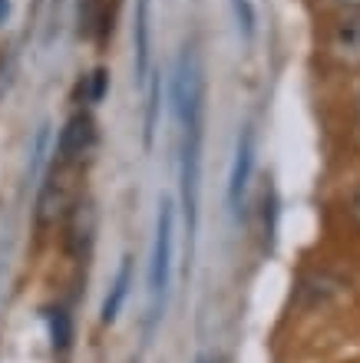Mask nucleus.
Masks as SVG:
<instances>
[{
  "instance_id": "4",
  "label": "nucleus",
  "mask_w": 360,
  "mask_h": 363,
  "mask_svg": "<svg viewBox=\"0 0 360 363\" xmlns=\"http://www.w3.org/2000/svg\"><path fill=\"white\" fill-rule=\"evenodd\" d=\"M251 175H255V129H251V123H245L238 133L235 159H231V172H228V208H231V215H241V208H245Z\"/></svg>"
},
{
  "instance_id": "6",
  "label": "nucleus",
  "mask_w": 360,
  "mask_h": 363,
  "mask_svg": "<svg viewBox=\"0 0 360 363\" xmlns=\"http://www.w3.org/2000/svg\"><path fill=\"white\" fill-rule=\"evenodd\" d=\"M96 145V123L89 113H73L60 129L57 139V162L63 165H80L83 155Z\"/></svg>"
},
{
  "instance_id": "7",
  "label": "nucleus",
  "mask_w": 360,
  "mask_h": 363,
  "mask_svg": "<svg viewBox=\"0 0 360 363\" xmlns=\"http://www.w3.org/2000/svg\"><path fill=\"white\" fill-rule=\"evenodd\" d=\"M93 235H96V205L89 199L76 201L67 221V251L73 258L83 261L93 248Z\"/></svg>"
},
{
  "instance_id": "9",
  "label": "nucleus",
  "mask_w": 360,
  "mask_h": 363,
  "mask_svg": "<svg viewBox=\"0 0 360 363\" xmlns=\"http://www.w3.org/2000/svg\"><path fill=\"white\" fill-rule=\"evenodd\" d=\"M129 277H133V264H129V258H123V264H119V271H116V281H113V291H109V297L103 301V324H113L116 317H119V307H123L126 294H129Z\"/></svg>"
},
{
  "instance_id": "11",
  "label": "nucleus",
  "mask_w": 360,
  "mask_h": 363,
  "mask_svg": "<svg viewBox=\"0 0 360 363\" xmlns=\"http://www.w3.org/2000/svg\"><path fill=\"white\" fill-rule=\"evenodd\" d=\"M47 327H50V344H53V350H67L70 340H73V324H70V314L63 307H50Z\"/></svg>"
},
{
  "instance_id": "8",
  "label": "nucleus",
  "mask_w": 360,
  "mask_h": 363,
  "mask_svg": "<svg viewBox=\"0 0 360 363\" xmlns=\"http://www.w3.org/2000/svg\"><path fill=\"white\" fill-rule=\"evenodd\" d=\"M149 73V0H139V10H136V77L139 83Z\"/></svg>"
},
{
  "instance_id": "13",
  "label": "nucleus",
  "mask_w": 360,
  "mask_h": 363,
  "mask_svg": "<svg viewBox=\"0 0 360 363\" xmlns=\"http://www.w3.org/2000/svg\"><path fill=\"white\" fill-rule=\"evenodd\" d=\"M103 93H106V73L103 69H96L93 77H89V99H103Z\"/></svg>"
},
{
  "instance_id": "12",
  "label": "nucleus",
  "mask_w": 360,
  "mask_h": 363,
  "mask_svg": "<svg viewBox=\"0 0 360 363\" xmlns=\"http://www.w3.org/2000/svg\"><path fill=\"white\" fill-rule=\"evenodd\" d=\"M327 13H360V0H317Z\"/></svg>"
},
{
  "instance_id": "2",
  "label": "nucleus",
  "mask_w": 360,
  "mask_h": 363,
  "mask_svg": "<svg viewBox=\"0 0 360 363\" xmlns=\"http://www.w3.org/2000/svg\"><path fill=\"white\" fill-rule=\"evenodd\" d=\"M172 245H175V208H172V199H162L159 215H156V241H152V261H149V320L152 324L162 317L165 294H169Z\"/></svg>"
},
{
  "instance_id": "14",
  "label": "nucleus",
  "mask_w": 360,
  "mask_h": 363,
  "mask_svg": "<svg viewBox=\"0 0 360 363\" xmlns=\"http://www.w3.org/2000/svg\"><path fill=\"white\" fill-rule=\"evenodd\" d=\"M7 17H10V0H0V27L7 23Z\"/></svg>"
},
{
  "instance_id": "16",
  "label": "nucleus",
  "mask_w": 360,
  "mask_h": 363,
  "mask_svg": "<svg viewBox=\"0 0 360 363\" xmlns=\"http://www.w3.org/2000/svg\"><path fill=\"white\" fill-rule=\"evenodd\" d=\"M199 363H205V360H199Z\"/></svg>"
},
{
  "instance_id": "3",
  "label": "nucleus",
  "mask_w": 360,
  "mask_h": 363,
  "mask_svg": "<svg viewBox=\"0 0 360 363\" xmlns=\"http://www.w3.org/2000/svg\"><path fill=\"white\" fill-rule=\"evenodd\" d=\"M317 53L337 73H360V13H331L317 33Z\"/></svg>"
},
{
  "instance_id": "15",
  "label": "nucleus",
  "mask_w": 360,
  "mask_h": 363,
  "mask_svg": "<svg viewBox=\"0 0 360 363\" xmlns=\"http://www.w3.org/2000/svg\"><path fill=\"white\" fill-rule=\"evenodd\" d=\"M354 113H357V119H360V89H357V96H354Z\"/></svg>"
},
{
  "instance_id": "5",
  "label": "nucleus",
  "mask_w": 360,
  "mask_h": 363,
  "mask_svg": "<svg viewBox=\"0 0 360 363\" xmlns=\"http://www.w3.org/2000/svg\"><path fill=\"white\" fill-rule=\"evenodd\" d=\"M73 169L76 165L53 162L47 182H43V189H40V195H37V225L40 228L53 225V221L70 208V201H73Z\"/></svg>"
},
{
  "instance_id": "10",
  "label": "nucleus",
  "mask_w": 360,
  "mask_h": 363,
  "mask_svg": "<svg viewBox=\"0 0 360 363\" xmlns=\"http://www.w3.org/2000/svg\"><path fill=\"white\" fill-rule=\"evenodd\" d=\"M231 17H235V30L245 43H255L258 33V7L255 0H231Z\"/></svg>"
},
{
  "instance_id": "1",
  "label": "nucleus",
  "mask_w": 360,
  "mask_h": 363,
  "mask_svg": "<svg viewBox=\"0 0 360 363\" xmlns=\"http://www.w3.org/2000/svg\"><path fill=\"white\" fill-rule=\"evenodd\" d=\"M172 99H175V119H179V155H182V205H185V225L189 238L199 221V175H202V125H205V69L195 47H185L175 63L172 79Z\"/></svg>"
}]
</instances>
